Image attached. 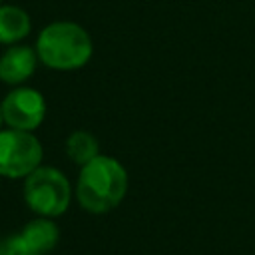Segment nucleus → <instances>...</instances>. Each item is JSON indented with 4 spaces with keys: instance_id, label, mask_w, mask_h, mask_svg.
<instances>
[{
    "instance_id": "12",
    "label": "nucleus",
    "mask_w": 255,
    "mask_h": 255,
    "mask_svg": "<svg viewBox=\"0 0 255 255\" xmlns=\"http://www.w3.org/2000/svg\"><path fill=\"white\" fill-rule=\"evenodd\" d=\"M0 4H4V0H0Z\"/></svg>"
},
{
    "instance_id": "11",
    "label": "nucleus",
    "mask_w": 255,
    "mask_h": 255,
    "mask_svg": "<svg viewBox=\"0 0 255 255\" xmlns=\"http://www.w3.org/2000/svg\"><path fill=\"white\" fill-rule=\"evenodd\" d=\"M4 126V116H2V100H0V129Z\"/></svg>"
},
{
    "instance_id": "10",
    "label": "nucleus",
    "mask_w": 255,
    "mask_h": 255,
    "mask_svg": "<svg viewBox=\"0 0 255 255\" xmlns=\"http://www.w3.org/2000/svg\"><path fill=\"white\" fill-rule=\"evenodd\" d=\"M0 255H38L20 233L0 239Z\"/></svg>"
},
{
    "instance_id": "5",
    "label": "nucleus",
    "mask_w": 255,
    "mask_h": 255,
    "mask_svg": "<svg viewBox=\"0 0 255 255\" xmlns=\"http://www.w3.org/2000/svg\"><path fill=\"white\" fill-rule=\"evenodd\" d=\"M48 106L42 92L26 84L14 86L2 98V116L4 126L24 131H36L46 118Z\"/></svg>"
},
{
    "instance_id": "3",
    "label": "nucleus",
    "mask_w": 255,
    "mask_h": 255,
    "mask_svg": "<svg viewBox=\"0 0 255 255\" xmlns=\"http://www.w3.org/2000/svg\"><path fill=\"white\" fill-rule=\"evenodd\" d=\"M24 201L34 215L58 219L62 217L74 197V187L68 175L54 165H40L24 177Z\"/></svg>"
},
{
    "instance_id": "13",
    "label": "nucleus",
    "mask_w": 255,
    "mask_h": 255,
    "mask_svg": "<svg viewBox=\"0 0 255 255\" xmlns=\"http://www.w3.org/2000/svg\"><path fill=\"white\" fill-rule=\"evenodd\" d=\"M0 179H2V175H0Z\"/></svg>"
},
{
    "instance_id": "2",
    "label": "nucleus",
    "mask_w": 255,
    "mask_h": 255,
    "mask_svg": "<svg viewBox=\"0 0 255 255\" xmlns=\"http://www.w3.org/2000/svg\"><path fill=\"white\" fill-rule=\"evenodd\" d=\"M36 54L40 64L56 72H74L84 68L94 54L90 32L72 20H56L46 24L36 38Z\"/></svg>"
},
{
    "instance_id": "6",
    "label": "nucleus",
    "mask_w": 255,
    "mask_h": 255,
    "mask_svg": "<svg viewBox=\"0 0 255 255\" xmlns=\"http://www.w3.org/2000/svg\"><path fill=\"white\" fill-rule=\"evenodd\" d=\"M38 64L40 60L34 46H26L22 42L6 46V50L0 54V82L12 88L22 86L34 76Z\"/></svg>"
},
{
    "instance_id": "9",
    "label": "nucleus",
    "mask_w": 255,
    "mask_h": 255,
    "mask_svg": "<svg viewBox=\"0 0 255 255\" xmlns=\"http://www.w3.org/2000/svg\"><path fill=\"white\" fill-rule=\"evenodd\" d=\"M100 153H102L100 151V141L88 129H76L66 137V155L78 167H82L84 163L92 161Z\"/></svg>"
},
{
    "instance_id": "7",
    "label": "nucleus",
    "mask_w": 255,
    "mask_h": 255,
    "mask_svg": "<svg viewBox=\"0 0 255 255\" xmlns=\"http://www.w3.org/2000/svg\"><path fill=\"white\" fill-rule=\"evenodd\" d=\"M20 235L24 237V241L38 253V255H48L54 251V247L58 245L60 239V229L56 219L52 217H44V215H36L34 219H30L22 229Z\"/></svg>"
},
{
    "instance_id": "1",
    "label": "nucleus",
    "mask_w": 255,
    "mask_h": 255,
    "mask_svg": "<svg viewBox=\"0 0 255 255\" xmlns=\"http://www.w3.org/2000/svg\"><path fill=\"white\" fill-rule=\"evenodd\" d=\"M129 177L124 163L112 155L100 153L78 171L74 197L80 207L92 215H104L116 209L128 193Z\"/></svg>"
},
{
    "instance_id": "8",
    "label": "nucleus",
    "mask_w": 255,
    "mask_h": 255,
    "mask_svg": "<svg viewBox=\"0 0 255 255\" xmlns=\"http://www.w3.org/2000/svg\"><path fill=\"white\" fill-rule=\"evenodd\" d=\"M32 30L30 14L18 4H0V44L14 46L28 38Z\"/></svg>"
},
{
    "instance_id": "4",
    "label": "nucleus",
    "mask_w": 255,
    "mask_h": 255,
    "mask_svg": "<svg viewBox=\"0 0 255 255\" xmlns=\"http://www.w3.org/2000/svg\"><path fill=\"white\" fill-rule=\"evenodd\" d=\"M44 145L34 131L2 128L0 129V175L24 179L42 165Z\"/></svg>"
}]
</instances>
